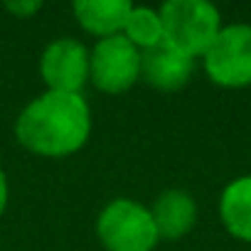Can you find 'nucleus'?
I'll return each instance as SVG.
<instances>
[{
  "instance_id": "obj_4",
  "label": "nucleus",
  "mask_w": 251,
  "mask_h": 251,
  "mask_svg": "<svg viewBox=\"0 0 251 251\" xmlns=\"http://www.w3.org/2000/svg\"><path fill=\"white\" fill-rule=\"evenodd\" d=\"M204 74L222 89L251 86V25L229 23L202 54Z\"/></svg>"
},
{
  "instance_id": "obj_5",
  "label": "nucleus",
  "mask_w": 251,
  "mask_h": 251,
  "mask_svg": "<svg viewBox=\"0 0 251 251\" xmlns=\"http://www.w3.org/2000/svg\"><path fill=\"white\" fill-rule=\"evenodd\" d=\"M141 79V50L123 35L96 40L89 52V81L103 94H123Z\"/></svg>"
},
{
  "instance_id": "obj_11",
  "label": "nucleus",
  "mask_w": 251,
  "mask_h": 251,
  "mask_svg": "<svg viewBox=\"0 0 251 251\" xmlns=\"http://www.w3.org/2000/svg\"><path fill=\"white\" fill-rule=\"evenodd\" d=\"M133 47H138L141 52L160 45L165 40V30H163V18L158 8H148V5H133L128 18H126L123 32Z\"/></svg>"
},
{
  "instance_id": "obj_3",
  "label": "nucleus",
  "mask_w": 251,
  "mask_h": 251,
  "mask_svg": "<svg viewBox=\"0 0 251 251\" xmlns=\"http://www.w3.org/2000/svg\"><path fill=\"white\" fill-rule=\"evenodd\" d=\"M96 236L106 251H153L160 241L151 207L131 197H116L101 209Z\"/></svg>"
},
{
  "instance_id": "obj_1",
  "label": "nucleus",
  "mask_w": 251,
  "mask_h": 251,
  "mask_svg": "<svg viewBox=\"0 0 251 251\" xmlns=\"http://www.w3.org/2000/svg\"><path fill=\"white\" fill-rule=\"evenodd\" d=\"M91 136V108L81 94L45 91L15 118L18 143L40 158H67Z\"/></svg>"
},
{
  "instance_id": "obj_12",
  "label": "nucleus",
  "mask_w": 251,
  "mask_h": 251,
  "mask_svg": "<svg viewBox=\"0 0 251 251\" xmlns=\"http://www.w3.org/2000/svg\"><path fill=\"white\" fill-rule=\"evenodd\" d=\"M5 10L18 15V18H32L35 13L42 10V3H40V0H20V3H18V0H8Z\"/></svg>"
},
{
  "instance_id": "obj_2",
  "label": "nucleus",
  "mask_w": 251,
  "mask_h": 251,
  "mask_svg": "<svg viewBox=\"0 0 251 251\" xmlns=\"http://www.w3.org/2000/svg\"><path fill=\"white\" fill-rule=\"evenodd\" d=\"M165 42L190 54L202 57L224 27L222 13L209 0H168L160 8Z\"/></svg>"
},
{
  "instance_id": "obj_8",
  "label": "nucleus",
  "mask_w": 251,
  "mask_h": 251,
  "mask_svg": "<svg viewBox=\"0 0 251 251\" xmlns=\"http://www.w3.org/2000/svg\"><path fill=\"white\" fill-rule=\"evenodd\" d=\"M158 236L163 241H180L197 224V202L187 190H163L151 207Z\"/></svg>"
},
{
  "instance_id": "obj_7",
  "label": "nucleus",
  "mask_w": 251,
  "mask_h": 251,
  "mask_svg": "<svg viewBox=\"0 0 251 251\" xmlns=\"http://www.w3.org/2000/svg\"><path fill=\"white\" fill-rule=\"evenodd\" d=\"M195 72V59L165 40L146 52H141V79L160 91L182 89Z\"/></svg>"
},
{
  "instance_id": "obj_13",
  "label": "nucleus",
  "mask_w": 251,
  "mask_h": 251,
  "mask_svg": "<svg viewBox=\"0 0 251 251\" xmlns=\"http://www.w3.org/2000/svg\"><path fill=\"white\" fill-rule=\"evenodd\" d=\"M8 197H10V187H8V177H5V170L0 168V217L5 214V207H8Z\"/></svg>"
},
{
  "instance_id": "obj_10",
  "label": "nucleus",
  "mask_w": 251,
  "mask_h": 251,
  "mask_svg": "<svg viewBox=\"0 0 251 251\" xmlns=\"http://www.w3.org/2000/svg\"><path fill=\"white\" fill-rule=\"evenodd\" d=\"M219 219L229 236L251 244V175H241L222 190Z\"/></svg>"
},
{
  "instance_id": "obj_6",
  "label": "nucleus",
  "mask_w": 251,
  "mask_h": 251,
  "mask_svg": "<svg viewBox=\"0 0 251 251\" xmlns=\"http://www.w3.org/2000/svg\"><path fill=\"white\" fill-rule=\"evenodd\" d=\"M40 76L47 91L81 94L89 81V50L74 37L52 40L40 54Z\"/></svg>"
},
{
  "instance_id": "obj_9",
  "label": "nucleus",
  "mask_w": 251,
  "mask_h": 251,
  "mask_svg": "<svg viewBox=\"0 0 251 251\" xmlns=\"http://www.w3.org/2000/svg\"><path fill=\"white\" fill-rule=\"evenodd\" d=\"M131 8L133 3L128 0H76L72 5V13L89 35L106 40L123 32Z\"/></svg>"
}]
</instances>
